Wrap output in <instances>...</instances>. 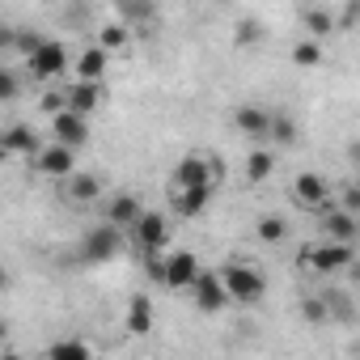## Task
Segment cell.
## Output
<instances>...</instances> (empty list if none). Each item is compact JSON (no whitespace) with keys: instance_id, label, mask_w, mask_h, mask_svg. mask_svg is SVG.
<instances>
[{"instance_id":"cell-1","label":"cell","mask_w":360,"mask_h":360,"mask_svg":"<svg viewBox=\"0 0 360 360\" xmlns=\"http://www.w3.org/2000/svg\"><path fill=\"white\" fill-rule=\"evenodd\" d=\"M119 250H123V229L115 221H106V225H98L81 238L77 259L81 263H110V259H119Z\"/></svg>"},{"instance_id":"cell-2","label":"cell","mask_w":360,"mask_h":360,"mask_svg":"<svg viewBox=\"0 0 360 360\" xmlns=\"http://www.w3.org/2000/svg\"><path fill=\"white\" fill-rule=\"evenodd\" d=\"M221 276H225V288H229V297H233L238 305H255V301L267 292L263 271H255L250 263H229Z\"/></svg>"},{"instance_id":"cell-3","label":"cell","mask_w":360,"mask_h":360,"mask_svg":"<svg viewBox=\"0 0 360 360\" xmlns=\"http://www.w3.org/2000/svg\"><path fill=\"white\" fill-rule=\"evenodd\" d=\"M301 263H309L314 271H322V276H335V271H343V267H352L356 263V250H352V242H326V246H305L301 250Z\"/></svg>"},{"instance_id":"cell-4","label":"cell","mask_w":360,"mask_h":360,"mask_svg":"<svg viewBox=\"0 0 360 360\" xmlns=\"http://www.w3.org/2000/svg\"><path fill=\"white\" fill-rule=\"evenodd\" d=\"M217 178H221V165L204 153H187L183 161H178L174 169V187H217Z\"/></svg>"},{"instance_id":"cell-5","label":"cell","mask_w":360,"mask_h":360,"mask_svg":"<svg viewBox=\"0 0 360 360\" xmlns=\"http://www.w3.org/2000/svg\"><path fill=\"white\" fill-rule=\"evenodd\" d=\"M131 246L153 255V250H165L169 246V221L161 212H144L136 225H131Z\"/></svg>"},{"instance_id":"cell-6","label":"cell","mask_w":360,"mask_h":360,"mask_svg":"<svg viewBox=\"0 0 360 360\" xmlns=\"http://www.w3.org/2000/svg\"><path fill=\"white\" fill-rule=\"evenodd\" d=\"M30 72H34V81H56V77H64V72H68V47L56 43V39H47V43L30 56Z\"/></svg>"},{"instance_id":"cell-7","label":"cell","mask_w":360,"mask_h":360,"mask_svg":"<svg viewBox=\"0 0 360 360\" xmlns=\"http://www.w3.org/2000/svg\"><path fill=\"white\" fill-rule=\"evenodd\" d=\"M195 280H200V259L191 250L165 255V288H195Z\"/></svg>"},{"instance_id":"cell-8","label":"cell","mask_w":360,"mask_h":360,"mask_svg":"<svg viewBox=\"0 0 360 360\" xmlns=\"http://www.w3.org/2000/svg\"><path fill=\"white\" fill-rule=\"evenodd\" d=\"M229 301H233V297H229V288H225V276L200 271V280H195V305H200L204 314H221Z\"/></svg>"},{"instance_id":"cell-9","label":"cell","mask_w":360,"mask_h":360,"mask_svg":"<svg viewBox=\"0 0 360 360\" xmlns=\"http://www.w3.org/2000/svg\"><path fill=\"white\" fill-rule=\"evenodd\" d=\"M51 131H56V140H60V144H72V148H81V144L89 140L85 115H77L72 106H64L60 115H51Z\"/></svg>"},{"instance_id":"cell-10","label":"cell","mask_w":360,"mask_h":360,"mask_svg":"<svg viewBox=\"0 0 360 360\" xmlns=\"http://www.w3.org/2000/svg\"><path fill=\"white\" fill-rule=\"evenodd\" d=\"M77 148L72 144H51V148H43L39 157H34V165L43 169V174H51V178H68V174H77V157H72Z\"/></svg>"},{"instance_id":"cell-11","label":"cell","mask_w":360,"mask_h":360,"mask_svg":"<svg viewBox=\"0 0 360 360\" xmlns=\"http://www.w3.org/2000/svg\"><path fill=\"white\" fill-rule=\"evenodd\" d=\"M102 98H106L102 81H85V77H77V81L68 85V106H72L77 115H94V110L102 106Z\"/></svg>"},{"instance_id":"cell-12","label":"cell","mask_w":360,"mask_h":360,"mask_svg":"<svg viewBox=\"0 0 360 360\" xmlns=\"http://www.w3.org/2000/svg\"><path fill=\"white\" fill-rule=\"evenodd\" d=\"M326 195H330V187H326L322 174H297V178H292V200H297L301 208H318Z\"/></svg>"},{"instance_id":"cell-13","label":"cell","mask_w":360,"mask_h":360,"mask_svg":"<svg viewBox=\"0 0 360 360\" xmlns=\"http://www.w3.org/2000/svg\"><path fill=\"white\" fill-rule=\"evenodd\" d=\"M212 204V187H174V212L178 217H204Z\"/></svg>"},{"instance_id":"cell-14","label":"cell","mask_w":360,"mask_h":360,"mask_svg":"<svg viewBox=\"0 0 360 360\" xmlns=\"http://www.w3.org/2000/svg\"><path fill=\"white\" fill-rule=\"evenodd\" d=\"M0 148H5V153H13V157H18V153H26V157H39V153H43L39 136H34L26 123H13L5 136H0Z\"/></svg>"},{"instance_id":"cell-15","label":"cell","mask_w":360,"mask_h":360,"mask_svg":"<svg viewBox=\"0 0 360 360\" xmlns=\"http://www.w3.org/2000/svg\"><path fill=\"white\" fill-rule=\"evenodd\" d=\"M106 68H110V51H106L102 43H98V47H85V51L77 56V77H85V81H102Z\"/></svg>"},{"instance_id":"cell-16","label":"cell","mask_w":360,"mask_h":360,"mask_svg":"<svg viewBox=\"0 0 360 360\" xmlns=\"http://www.w3.org/2000/svg\"><path fill=\"white\" fill-rule=\"evenodd\" d=\"M233 123L246 136H271V110H263V106H238Z\"/></svg>"},{"instance_id":"cell-17","label":"cell","mask_w":360,"mask_h":360,"mask_svg":"<svg viewBox=\"0 0 360 360\" xmlns=\"http://www.w3.org/2000/svg\"><path fill=\"white\" fill-rule=\"evenodd\" d=\"M140 217H144V208H140V200H136V195H115V200H110V208H106V221H115L119 229H131Z\"/></svg>"},{"instance_id":"cell-18","label":"cell","mask_w":360,"mask_h":360,"mask_svg":"<svg viewBox=\"0 0 360 360\" xmlns=\"http://www.w3.org/2000/svg\"><path fill=\"white\" fill-rule=\"evenodd\" d=\"M322 229H326V238H335V242H352L356 238V212L352 208H339V212H326L322 217Z\"/></svg>"},{"instance_id":"cell-19","label":"cell","mask_w":360,"mask_h":360,"mask_svg":"<svg viewBox=\"0 0 360 360\" xmlns=\"http://www.w3.org/2000/svg\"><path fill=\"white\" fill-rule=\"evenodd\" d=\"M127 330L131 335H148L153 330V305H148V297H136L127 305Z\"/></svg>"},{"instance_id":"cell-20","label":"cell","mask_w":360,"mask_h":360,"mask_svg":"<svg viewBox=\"0 0 360 360\" xmlns=\"http://www.w3.org/2000/svg\"><path fill=\"white\" fill-rule=\"evenodd\" d=\"M64 191H68L77 204H89V200L98 195V178H94V174H68V178H64Z\"/></svg>"},{"instance_id":"cell-21","label":"cell","mask_w":360,"mask_h":360,"mask_svg":"<svg viewBox=\"0 0 360 360\" xmlns=\"http://www.w3.org/2000/svg\"><path fill=\"white\" fill-rule=\"evenodd\" d=\"M89 356H94V347L81 339H60L47 347V360H89Z\"/></svg>"},{"instance_id":"cell-22","label":"cell","mask_w":360,"mask_h":360,"mask_svg":"<svg viewBox=\"0 0 360 360\" xmlns=\"http://www.w3.org/2000/svg\"><path fill=\"white\" fill-rule=\"evenodd\" d=\"M271 169H276V157H271V148H255V153L246 157V174H250V183H267V178H271Z\"/></svg>"},{"instance_id":"cell-23","label":"cell","mask_w":360,"mask_h":360,"mask_svg":"<svg viewBox=\"0 0 360 360\" xmlns=\"http://www.w3.org/2000/svg\"><path fill=\"white\" fill-rule=\"evenodd\" d=\"M115 9L123 22H153V13H157L153 0H115Z\"/></svg>"},{"instance_id":"cell-24","label":"cell","mask_w":360,"mask_h":360,"mask_svg":"<svg viewBox=\"0 0 360 360\" xmlns=\"http://www.w3.org/2000/svg\"><path fill=\"white\" fill-rule=\"evenodd\" d=\"M271 140H276V144H292V140H297V123H292V115H284V110L271 115Z\"/></svg>"},{"instance_id":"cell-25","label":"cell","mask_w":360,"mask_h":360,"mask_svg":"<svg viewBox=\"0 0 360 360\" xmlns=\"http://www.w3.org/2000/svg\"><path fill=\"white\" fill-rule=\"evenodd\" d=\"M259 34H263V26H259L255 18H242V22H238V30H233V43H238V47H255V43H259Z\"/></svg>"},{"instance_id":"cell-26","label":"cell","mask_w":360,"mask_h":360,"mask_svg":"<svg viewBox=\"0 0 360 360\" xmlns=\"http://www.w3.org/2000/svg\"><path fill=\"white\" fill-rule=\"evenodd\" d=\"M292 64H301V68H314V64H322V47L301 39V43L292 47Z\"/></svg>"},{"instance_id":"cell-27","label":"cell","mask_w":360,"mask_h":360,"mask_svg":"<svg viewBox=\"0 0 360 360\" xmlns=\"http://www.w3.org/2000/svg\"><path fill=\"white\" fill-rule=\"evenodd\" d=\"M301 318L314 322V326H322V322L330 318V305H326L322 297H309V301H301Z\"/></svg>"},{"instance_id":"cell-28","label":"cell","mask_w":360,"mask_h":360,"mask_svg":"<svg viewBox=\"0 0 360 360\" xmlns=\"http://www.w3.org/2000/svg\"><path fill=\"white\" fill-rule=\"evenodd\" d=\"M305 26H309V34H314V39H322V34H330V30H335V18H330V13H322V9H309V13H305Z\"/></svg>"},{"instance_id":"cell-29","label":"cell","mask_w":360,"mask_h":360,"mask_svg":"<svg viewBox=\"0 0 360 360\" xmlns=\"http://www.w3.org/2000/svg\"><path fill=\"white\" fill-rule=\"evenodd\" d=\"M284 233H288V225L280 217H259V238L263 242H284Z\"/></svg>"},{"instance_id":"cell-30","label":"cell","mask_w":360,"mask_h":360,"mask_svg":"<svg viewBox=\"0 0 360 360\" xmlns=\"http://www.w3.org/2000/svg\"><path fill=\"white\" fill-rule=\"evenodd\" d=\"M123 43H127V30H123V26H106V30H102V47H106V51H119Z\"/></svg>"},{"instance_id":"cell-31","label":"cell","mask_w":360,"mask_h":360,"mask_svg":"<svg viewBox=\"0 0 360 360\" xmlns=\"http://www.w3.org/2000/svg\"><path fill=\"white\" fill-rule=\"evenodd\" d=\"M0 98H18V77H13V68H0Z\"/></svg>"},{"instance_id":"cell-32","label":"cell","mask_w":360,"mask_h":360,"mask_svg":"<svg viewBox=\"0 0 360 360\" xmlns=\"http://www.w3.org/2000/svg\"><path fill=\"white\" fill-rule=\"evenodd\" d=\"M356 18H360V0H352V5H347V13L339 18V26L347 30V26H356Z\"/></svg>"},{"instance_id":"cell-33","label":"cell","mask_w":360,"mask_h":360,"mask_svg":"<svg viewBox=\"0 0 360 360\" xmlns=\"http://www.w3.org/2000/svg\"><path fill=\"white\" fill-rule=\"evenodd\" d=\"M343 204H347V208L356 212V208H360V187H347V195H343Z\"/></svg>"},{"instance_id":"cell-34","label":"cell","mask_w":360,"mask_h":360,"mask_svg":"<svg viewBox=\"0 0 360 360\" xmlns=\"http://www.w3.org/2000/svg\"><path fill=\"white\" fill-rule=\"evenodd\" d=\"M347 157H352V161L360 165V140H352V148H347Z\"/></svg>"}]
</instances>
